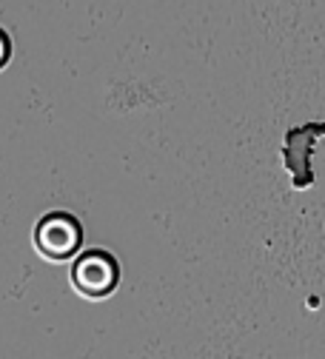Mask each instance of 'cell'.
<instances>
[{"label": "cell", "mask_w": 325, "mask_h": 359, "mask_svg": "<svg viewBox=\"0 0 325 359\" xmlns=\"http://www.w3.org/2000/svg\"><path fill=\"white\" fill-rule=\"evenodd\" d=\"M80 240H83V231L72 214H49L34 231L37 251L55 262L69 259L77 251Z\"/></svg>", "instance_id": "obj_1"}, {"label": "cell", "mask_w": 325, "mask_h": 359, "mask_svg": "<svg viewBox=\"0 0 325 359\" xmlns=\"http://www.w3.org/2000/svg\"><path fill=\"white\" fill-rule=\"evenodd\" d=\"M72 283L83 297H106L117 288V262L106 251H88L74 262Z\"/></svg>", "instance_id": "obj_2"}, {"label": "cell", "mask_w": 325, "mask_h": 359, "mask_svg": "<svg viewBox=\"0 0 325 359\" xmlns=\"http://www.w3.org/2000/svg\"><path fill=\"white\" fill-rule=\"evenodd\" d=\"M9 52H12V46H9V37H6V32H4V29H0V69L6 66Z\"/></svg>", "instance_id": "obj_3"}]
</instances>
